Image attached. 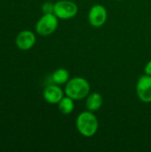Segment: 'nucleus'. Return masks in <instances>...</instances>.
I'll list each match as a JSON object with an SVG mask.
<instances>
[{
  "instance_id": "f257e3e1",
  "label": "nucleus",
  "mask_w": 151,
  "mask_h": 152,
  "mask_svg": "<svg viewBox=\"0 0 151 152\" xmlns=\"http://www.w3.org/2000/svg\"><path fill=\"white\" fill-rule=\"evenodd\" d=\"M76 126L80 134L85 137H92L97 133L99 124L95 115L88 110L84 111L77 116Z\"/></svg>"
},
{
  "instance_id": "f03ea898",
  "label": "nucleus",
  "mask_w": 151,
  "mask_h": 152,
  "mask_svg": "<svg viewBox=\"0 0 151 152\" xmlns=\"http://www.w3.org/2000/svg\"><path fill=\"white\" fill-rule=\"evenodd\" d=\"M90 93V84L84 77H73L69 79L65 86V94L75 100L86 98Z\"/></svg>"
},
{
  "instance_id": "7ed1b4c3",
  "label": "nucleus",
  "mask_w": 151,
  "mask_h": 152,
  "mask_svg": "<svg viewBox=\"0 0 151 152\" xmlns=\"http://www.w3.org/2000/svg\"><path fill=\"white\" fill-rule=\"evenodd\" d=\"M58 28V18L54 13L44 14L36 24V31L41 36H49Z\"/></svg>"
},
{
  "instance_id": "20e7f679",
  "label": "nucleus",
  "mask_w": 151,
  "mask_h": 152,
  "mask_svg": "<svg viewBox=\"0 0 151 152\" xmlns=\"http://www.w3.org/2000/svg\"><path fill=\"white\" fill-rule=\"evenodd\" d=\"M77 5L69 0H61L54 4L53 13L58 19L69 20L75 17L77 13Z\"/></svg>"
},
{
  "instance_id": "39448f33",
  "label": "nucleus",
  "mask_w": 151,
  "mask_h": 152,
  "mask_svg": "<svg viewBox=\"0 0 151 152\" xmlns=\"http://www.w3.org/2000/svg\"><path fill=\"white\" fill-rule=\"evenodd\" d=\"M108 18V12L106 8L101 4L93 5L88 13V20L93 27L99 28L105 24Z\"/></svg>"
},
{
  "instance_id": "423d86ee",
  "label": "nucleus",
  "mask_w": 151,
  "mask_h": 152,
  "mask_svg": "<svg viewBox=\"0 0 151 152\" xmlns=\"http://www.w3.org/2000/svg\"><path fill=\"white\" fill-rule=\"evenodd\" d=\"M136 93L143 102H151V76H142L136 84Z\"/></svg>"
},
{
  "instance_id": "0eeeda50",
  "label": "nucleus",
  "mask_w": 151,
  "mask_h": 152,
  "mask_svg": "<svg viewBox=\"0 0 151 152\" xmlns=\"http://www.w3.org/2000/svg\"><path fill=\"white\" fill-rule=\"evenodd\" d=\"M43 96L48 103L58 104L63 98V91L59 87V85H50L44 88Z\"/></svg>"
},
{
  "instance_id": "6e6552de",
  "label": "nucleus",
  "mask_w": 151,
  "mask_h": 152,
  "mask_svg": "<svg viewBox=\"0 0 151 152\" xmlns=\"http://www.w3.org/2000/svg\"><path fill=\"white\" fill-rule=\"evenodd\" d=\"M35 43V34L30 30H23L16 37V45L20 50H28L33 47Z\"/></svg>"
},
{
  "instance_id": "1a4fd4ad",
  "label": "nucleus",
  "mask_w": 151,
  "mask_h": 152,
  "mask_svg": "<svg viewBox=\"0 0 151 152\" xmlns=\"http://www.w3.org/2000/svg\"><path fill=\"white\" fill-rule=\"evenodd\" d=\"M103 103V99L102 96L99 93H91L87 95L86 97V102H85V106L88 110L94 112L100 110V108L102 106Z\"/></svg>"
},
{
  "instance_id": "9d476101",
  "label": "nucleus",
  "mask_w": 151,
  "mask_h": 152,
  "mask_svg": "<svg viewBox=\"0 0 151 152\" xmlns=\"http://www.w3.org/2000/svg\"><path fill=\"white\" fill-rule=\"evenodd\" d=\"M53 81L56 85H64L67 84V82L69 80V73L65 69H56L52 76Z\"/></svg>"
},
{
  "instance_id": "9b49d317",
  "label": "nucleus",
  "mask_w": 151,
  "mask_h": 152,
  "mask_svg": "<svg viewBox=\"0 0 151 152\" xmlns=\"http://www.w3.org/2000/svg\"><path fill=\"white\" fill-rule=\"evenodd\" d=\"M58 107H59V110L64 114V115H69L70 114L73 110H74V100L69 96H63V98L60 101V102L58 103Z\"/></svg>"
},
{
  "instance_id": "f8f14e48",
  "label": "nucleus",
  "mask_w": 151,
  "mask_h": 152,
  "mask_svg": "<svg viewBox=\"0 0 151 152\" xmlns=\"http://www.w3.org/2000/svg\"><path fill=\"white\" fill-rule=\"evenodd\" d=\"M53 10H54V4H53L52 2H45L42 5V11L44 14L53 13Z\"/></svg>"
},
{
  "instance_id": "ddd939ff",
  "label": "nucleus",
  "mask_w": 151,
  "mask_h": 152,
  "mask_svg": "<svg viewBox=\"0 0 151 152\" xmlns=\"http://www.w3.org/2000/svg\"><path fill=\"white\" fill-rule=\"evenodd\" d=\"M144 71H145V74H146V75L151 76V61H150L146 64L145 69H144Z\"/></svg>"
},
{
  "instance_id": "4468645a",
  "label": "nucleus",
  "mask_w": 151,
  "mask_h": 152,
  "mask_svg": "<svg viewBox=\"0 0 151 152\" xmlns=\"http://www.w3.org/2000/svg\"><path fill=\"white\" fill-rule=\"evenodd\" d=\"M119 1H122V0H119Z\"/></svg>"
}]
</instances>
